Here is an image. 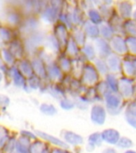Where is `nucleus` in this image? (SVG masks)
Returning <instances> with one entry per match:
<instances>
[{
  "mask_svg": "<svg viewBox=\"0 0 136 153\" xmlns=\"http://www.w3.org/2000/svg\"><path fill=\"white\" fill-rule=\"evenodd\" d=\"M132 19H135L136 21V10H135L133 12V15H132Z\"/></svg>",
  "mask_w": 136,
  "mask_h": 153,
  "instance_id": "37",
  "label": "nucleus"
},
{
  "mask_svg": "<svg viewBox=\"0 0 136 153\" xmlns=\"http://www.w3.org/2000/svg\"><path fill=\"white\" fill-rule=\"evenodd\" d=\"M85 14L86 18H87L88 21L91 22L92 23L95 24V25L100 26L101 24L104 22L101 14H100V13L99 12L96 7L90 8L85 12Z\"/></svg>",
  "mask_w": 136,
  "mask_h": 153,
  "instance_id": "19",
  "label": "nucleus"
},
{
  "mask_svg": "<svg viewBox=\"0 0 136 153\" xmlns=\"http://www.w3.org/2000/svg\"><path fill=\"white\" fill-rule=\"evenodd\" d=\"M135 97H136V82L135 84Z\"/></svg>",
  "mask_w": 136,
  "mask_h": 153,
  "instance_id": "38",
  "label": "nucleus"
},
{
  "mask_svg": "<svg viewBox=\"0 0 136 153\" xmlns=\"http://www.w3.org/2000/svg\"><path fill=\"white\" fill-rule=\"evenodd\" d=\"M103 143V140L101 136V132H93L88 136V143L95 148L96 147H100Z\"/></svg>",
  "mask_w": 136,
  "mask_h": 153,
  "instance_id": "29",
  "label": "nucleus"
},
{
  "mask_svg": "<svg viewBox=\"0 0 136 153\" xmlns=\"http://www.w3.org/2000/svg\"><path fill=\"white\" fill-rule=\"evenodd\" d=\"M61 107L64 110H71L73 108H75V101L74 99H71L69 97H63L61 99V102H60Z\"/></svg>",
  "mask_w": 136,
  "mask_h": 153,
  "instance_id": "32",
  "label": "nucleus"
},
{
  "mask_svg": "<svg viewBox=\"0 0 136 153\" xmlns=\"http://www.w3.org/2000/svg\"><path fill=\"white\" fill-rule=\"evenodd\" d=\"M125 39H126V49H127V55L136 57V37L126 36Z\"/></svg>",
  "mask_w": 136,
  "mask_h": 153,
  "instance_id": "28",
  "label": "nucleus"
},
{
  "mask_svg": "<svg viewBox=\"0 0 136 153\" xmlns=\"http://www.w3.org/2000/svg\"><path fill=\"white\" fill-rule=\"evenodd\" d=\"M41 110L42 111L43 113L48 115V116H53L57 113V108L52 105H49V104H44L41 105Z\"/></svg>",
  "mask_w": 136,
  "mask_h": 153,
  "instance_id": "34",
  "label": "nucleus"
},
{
  "mask_svg": "<svg viewBox=\"0 0 136 153\" xmlns=\"http://www.w3.org/2000/svg\"><path fill=\"white\" fill-rule=\"evenodd\" d=\"M123 34L126 36L136 37V21L135 19H131L124 21Z\"/></svg>",
  "mask_w": 136,
  "mask_h": 153,
  "instance_id": "25",
  "label": "nucleus"
},
{
  "mask_svg": "<svg viewBox=\"0 0 136 153\" xmlns=\"http://www.w3.org/2000/svg\"><path fill=\"white\" fill-rule=\"evenodd\" d=\"M83 96L87 99V100L90 104L100 103L102 100H103V99L98 94V93L95 90V87L87 88V89H86V91L83 94Z\"/></svg>",
  "mask_w": 136,
  "mask_h": 153,
  "instance_id": "21",
  "label": "nucleus"
},
{
  "mask_svg": "<svg viewBox=\"0 0 136 153\" xmlns=\"http://www.w3.org/2000/svg\"><path fill=\"white\" fill-rule=\"evenodd\" d=\"M107 113L112 116L120 114L126 107V101L118 93H111L103 99Z\"/></svg>",
  "mask_w": 136,
  "mask_h": 153,
  "instance_id": "1",
  "label": "nucleus"
},
{
  "mask_svg": "<svg viewBox=\"0 0 136 153\" xmlns=\"http://www.w3.org/2000/svg\"><path fill=\"white\" fill-rule=\"evenodd\" d=\"M83 29L84 32L85 33L86 37L90 40L95 41L97 38H100V27L97 25L92 23L91 22H89L87 19L84 23L83 24V26H81Z\"/></svg>",
  "mask_w": 136,
  "mask_h": 153,
  "instance_id": "12",
  "label": "nucleus"
},
{
  "mask_svg": "<svg viewBox=\"0 0 136 153\" xmlns=\"http://www.w3.org/2000/svg\"><path fill=\"white\" fill-rule=\"evenodd\" d=\"M81 56L87 62H93L97 58L96 50L94 44L87 42L83 47L81 48Z\"/></svg>",
  "mask_w": 136,
  "mask_h": 153,
  "instance_id": "14",
  "label": "nucleus"
},
{
  "mask_svg": "<svg viewBox=\"0 0 136 153\" xmlns=\"http://www.w3.org/2000/svg\"><path fill=\"white\" fill-rule=\"evenodd\" d=\"M124 153H136V151L132 150V149H129V150L125 151V152Z\"/></svg>",
  "mask_w": 136,
  "mask_h": 153,
  "instance_id": "36",
  "label": "nucleus"
},
{
  "mask_svg": "<svg viewBox=\"0 0 136 153\" xmlns=\"http://www.w3.org/2000/svg\"><path fill=\"white\" fill-rule=\"evenodd\" d=\"M94 46L96 50L97 57L102 59H107L110 55L112 53V49L110 46L109 42L103 38H99L94 41Z\"/></svg>",
  "mask_w": 136,
  "mask_h": 153,
  "instance_id": "8",
  "label": "nucleus"
},
{
  "mask_svg": "<svg viewBox=\"0 0 136 153\" xmlns=\"http://www.w3.org/2000/svg\"><path fill=\"white\" fill-rule=\"evenodd\" d=\"M74 101H75V106L81 110L88 109V108L91 105L83 95L74 98Z\"/></svg>",
  "mask_w": 136,
  "mask_h": 153,
  "instance_id": "31",
  "label": "nucleus"
},
{
  "mask_svg": "<svg viewBox=\"0 0 136 153\" xmlns=\"http://www.w3.org/2000/svg\"><path fill=\"white\" fill-rule=\"evenodd\" d=\"M101 153H118V152L115 151V148H112V147H109V148H105L104 150Z\"/></svg>",
  "mask_w": 136,
  "mask_h": 153,
  "instance_id": "35",
  "label": "nucleus"
},
{
  "mask_svg": "<svg viewBox=\"0 0 136 153\" xmlns=\"http://www.w3.org/2000/svg\"><path fill=\"white\" fill-rule=\"evenodd\" d=\"M39 133H40V136L41 138L48 141V142H50V143H52V144H54L55 146H57V148L66 149L69 147V145L64 140H61L55 137V136H52L51 135H49V134L43 133V132H39Z\"/></svg>",
  "mask_w": 136,
  "mask_h": 153,
  "instance_id": "24",
  "label": "nucleus"
},
{
  "mask_svg": "<svg viewBox=\"0 0 136 153\" xmlns=\"http://www.w3.org/2000/svg\"><path fill=\"white\" fill-rule=\"evenodd\" d=\"M124 117L126 123L136 129V97L126 102L124 108Z\"/></svg>",
  "mask_w": 136,
  "mask_h": 153,
  "instance_id": "9",
  "label": "nucleus"
},
{
  "mask_svg": "<svg viewBox=\"0 0 136 153\" xmlns=\"http://www.w3.org/2000/svg\"><path fill=\"white\" fill-rule=\"evenodd\" d=\"M100 81V75L92 62H87L84 65L81 74V81L87 88L95 87Z\"/></svg>",
  "mask_w": 136,
  "mask_h": 153,
  "instance_id": "2",
  "label": "nucleus"
},
{
  "mask_svg": "<svg viewBox=\"0 0 136 153\" xmlns=\"http://www.w3.org/2000/svg\"><path fill=\"white\" fill-rule=\"evenodd\" d=\"M104 81L107 82V85L112 91V93H118V87H119L118 76L115 75V74H108L104 77Z\"/></svg>",
  "mask_w": 136,
  "mask_h": 153,
  "instance_id": "26",
  "label": "nucleus"
},
{
  "mask_svg": "<svg viewBox=\"0 0 136 153\" xmlns=\"http://www.w3.org/2000/svg\"><path fill=\"white\" fill-rule=\"evenodd\" d=\"M92 63L94 65V66L95 67L96 70L98 71V73H99V74L100 75V76L105 77L107 74H110L108 66H107V64L105 59L97 57Z\"/></svg>",
  "mask_w": 136,
  "mask_h": 153,
  "instance_id": "22",
  "label": "nucleus"
},
{
  "mask_svg": "<svg viewBox=\"0 0 136 153\" xmlns=\"http://www.w3.org/2000/svg\"><path fill=\"white\" fill-rule=\"evenodd\" d=\"M57 65L61 69L63 74H71L72 67V60L67 57L66 55L63 53L62 55L59 56L58 61H57Z\"/></svg>",
  "mask_w": 136,
  "mask_h": 153,
  "instance_id": "20",
  "label": "nucleus"
},
{
  "mask_svg": "<svg viewBox=\"0 0 136 153\" xmlns=\"http://www.w3.org/2000/svg\"><path fill=\"white\" fill-rule=\"evenodd\" d=\"M109 42L110 46L113 53L123 57L127 55V49H126V39L123 35L115 34Z\"/></svg>",
  "mask_w": 136,
  "mask_h": 153,
  "instance_id": "5",
  "label": "nucleus"
},
{
  "mask_svg": "<svg viewBox=\"0 0 136 153\" xmlns=\"http://www.w3.org/2000/svg\"><path fill=\"white\" fill-rule=\"evenodd\" d=\"M117 148L120 149H124V150H129L131 149V148L134 146V142L131 139L126 137V136H121L119 139V142L116 144Z\"/></svg>",
  "mask_w": 136,
  "mask_h": 153,
  "instance_id": "30",
  "label": "nucleus"
},
{
  "mask_svg": "<svg viewBox=\"0 0 136 153\" xmlns=\"http://www.w3.org/2000/svg\"><path fill=\"white\" fill-rule=\"evenodd\" d=\"M103 140L110 145H116L121 137L118 130L115 128H107L101 131Z\"/></svg>",
  "mask_w": 136,
  "mask_h": 153,
  "instance_id": "11",
  "label": "nucleus"
},
{
  "mask_svg": "<svg viewBox=\"0 0 136 153\" xmlns=\"http://www.w3.org/2000/svg\"><path fill=\"white\" fill-rule=\"evenodd\" d=\"M54 37L59 42L61 50H64L67 42L70 38L69 29L61 22L57 23L54 28Z\"/></svg>",
  "mask_w": 136,
  "mask_h": 153,
  "instance_id": "6",
  "label": "nucleus"
},
{
  "mask_svg": "<svg viewBox=\"0 0 136 153\" xmlns=\"http://www.w3.org/2000/svg\"><path fill=\"white\" fill-rule=\"evenodd\" d=\"M115 10L118 15L124 21L132 19L134 10L133 5L131 2H128V1L117 2L115 7Z\"/></svg>",
  "mask_w": 136,
  "mask_h": 153,
  "instance_id": "7",
  "label": "nucleus"
},
{
  "mask_svg": "<svg viewBox=\"0 0 136 153\" xmlns=\"http://www.w3.org/2000/svg\"><path fill=\"white\" fill-rule=\"evenodd\" d=\"M110 74L115 75H121L122 76V64H123V57L119 55L115 54L112 53L109 57L106 59Z\"/></svg>",
  "mask_w": 136,
  "mask_h": 153,
  "instance_id": "10",
  "label": "nucleus"
},
{
  "mask_svg": "<svg viewBox=\"0 0 136 153\" xmlns=\"http://www.w3.org/2000/svg\"><path fill=\"white\" fill-rule=\"evenodd\" d=\"M107 112L104 105L100 103L93 104L90 111V119L93 124L103 125L106 121Z\"/></svg>",
  "mask_w": 136,
  "mask_h": 153,
  "instance_id": "4",
  "label": "nucleus"
},
{
  "mask_svg": "<svg viewBox=\"0 0 136 153\" xmlns=\"http://www.w3.org/2000/svg\"><path fill=\"white\" fill-rule=\"evenodd\" d=\"M109 24L112 30H114L115 34H120V35H124L123 34V22L124 20L120 18L116 13V11H115L111 19L107 22H106Z\"/></svg>",
  "mask_w": 136,
  "mask_h": 153,
  "instance_id": "16",
  "label": "nucleus"
},
{
  "mask_svg": "<svg viewBox=\"0 0 136 153\" xmlns=\"http://www.w3.org/2000/svg\"><path fill=\"white\" fill-rule=\"evenodd\" d=\"M99 27H100V33L101 38H103L107 41H110L115 35V33L111 26L106 22L99 26Z\"/></svg>",
  "mask_w": 136,
  "mask_h": 153,
  "instance_id": "23",
  "label": "nucleus"
},
{
  "mask_svg": "<svg viewBox=\"0 0 136 153\" xmlns=\"http://www.w3.org/2000/svg\"><path fill=\"white\" fill-rule=\"evenodd\" d=\"M134 61H135V72H136V57H134ZM136 80V76H135Z\"/></svg>",
  "mask_w": 136,
  "mask_h": 153,
  "instance_id": "39",
  "label": "nucleus"
},
{
  "mask_svg": "<svg viewBox=\"0 0 136 153\" xmlns=\"http://www.w3.org/2000/svg\"><path fill=\"white\" fill-rule=\"evenodd\" d=\"M47 70V76H49L50 79L54 83H60V81H62L64 78V74L60 69L57 62H52L49 65V66L46 69Z\"/></svg>",
  "mask_w": 136,
  "mask_h": 153,
  "instance_id": "13",
  "label": "nucleus"
},
{
  "mask_svg": "<svg viewBox=\"0 0 136 153\" xmlns=\"http://www.w3.org/2000/svg\"><path fill=\"white\" fill-rule=\"evenodd\" d=\"M70 36L80 48L83 47L87 43L88 38L86 37L85 33L84 32L82 27H73L71 30Z\"/></svg>",
  "mask_w": 136,
  "mask_h": 153,
  "instance_id": "18",
  "label": "nucleus"
},
{
  "mask_svg": "<svg viewBox=\"0 0 136 153\" xmlns=\"http://www.w3.org/2000/svg\"><path fill=\"white\" fill-rule=\"evenodd\" d=\"M95 88L96 92L98 93V94L103 98L104 99L105 97H107L109 93H112V91L110 89V88L107 85V82L103 80H100L96 85L95 86Z\"/></svg>",
  "mask_w": 136,
  "mask_h": 153,
  "instance_id": "27",
  "label": "nucleus"
},
{
  "mask_svg": "<svg viewBox=\"0 0 136 153\" xmlns=\"http://www.w3.org/2000/svg\"><path fill=\"white\" fill-rule=\"evenodd\" d=\"M26 139L20 140L17 143V150L19 153H30V146L25 143Z\"/></svg>",
  "mask_w": 136,
  "mask_h": 153,
  "instance_id": "33",
  "label": "nucleus"
},
{
  "mask_svg": "<svg viewBox=\"0 0 136 153\" xmlns=\"http://www.w3.org/2000/svg\"><path fill=\"white\" fill-rule=\"evenodd\" d=\"M135 81L133 79L123 76L119 77L118 93L126 102L132 100V98L135 97Z\"/></svg>",
  "mask_w": 136,
  "mask_h": 153,
  "instance_id": "3",
  "label": "nucleus"
},
{
  "mask_svg": "<svg viewBox=\"0 0 136 153\" xmlns=\"http://www.w3.org/2000/svg\"><path fill=\"white\" fill-rule=\"evenodd\" d=\"M64 51V54L69 58H71L72 60L80 57V55H81V48L79 47L78 45L74 42L73 39L71 38V36L67 42Z\"/></svg>",
  "mask_w": 136,
  "mask_h": 153,
  "instance_id": "15",
  "label": "nucleus"
},
{
  "mask_svg": "<svg viewBox=\"0 0 136 153\" xmlns=\"http://www.w3.org/2000/svg\"><path fill=\"white\" fill-rule=\"evenodd\" d=\"M63 139L65 143L69 145L78 146L84 143V138L81 135L72 131H64L63 133Z\"/></svg>",
  "mask_w": 136,
  "mask_h": 153,
  "instance_id": "17",
  "label": "nucleus"
}]
</instances>
